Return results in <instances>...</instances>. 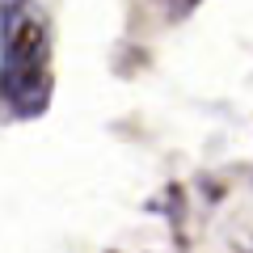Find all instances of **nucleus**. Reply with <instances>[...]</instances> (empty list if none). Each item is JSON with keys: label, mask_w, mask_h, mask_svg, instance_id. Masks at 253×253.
<instances>
[{"label": "nucleus", "mask_w": 253, "mask_h": 253, "mask_svg": "<svg viewBox=\"0 0 253 253\" xmlns=\"http://www.w3.org/2000/svg\"><path fill=\"white\" fill-rule=\"evenodd\" d=\"M21 17H26V0H0V38H9Z\"/></svg>", "instance_id": "nucleus-1"}]
</instances>
